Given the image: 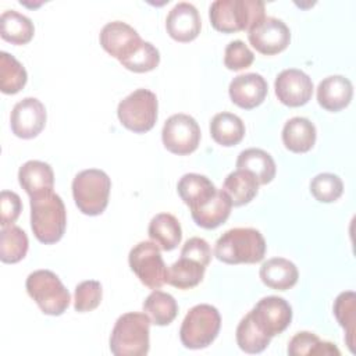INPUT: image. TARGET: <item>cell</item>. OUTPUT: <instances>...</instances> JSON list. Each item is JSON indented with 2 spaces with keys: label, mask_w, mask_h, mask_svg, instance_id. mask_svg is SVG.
<instances>
[{
  "label": "cell",
  "mask_w": 356,
  "mask_h": 356,
  "mask_svg": "<svg viewBox=\"0 0 356 356\" xmlns=\"http://www.w3.org/2000/svg\"><path fill=\"white\" fill-rule=\"evenodd\" d=\"M25 286L28 295L44 314L60 316L70 306L71 298L68 289L50 270H36L31 273Z\"/></svg>",
  "instance_id": "cell-6"
},
{
  "label": "cell",
  "mask_w": 356,
  "mask_h": 356,
  "mask_svg": "<svg viewBox=\"0 0 356 356\" xmlns=\"http://www.w3.org/2000/svg\"><path fill=\"white\" fill-rule=\"evenodd\" d=\"M102 284L95 280L83 281L76 285L74 293V309L79 313L95 310L102 302Z\"/></svg>",
  "instance_id": "cell-38"
},
{
  "label": "cell",
  "mask_w": 356,
  "mask_h": 356,
  "mask_svg": "<svg viewBox=\"0 0 356 356\" xmlns=\"http://www.w3.org/2000/svg\"><path fill=\"white\" fill-rule=\"evenodd\" d=\"M221 327V316L211 305H196L185 316L179 338L188 349H203L211 345Z\"/></svg>",
  "instance_id": "cell-7"
},
{
  "label": "cell",
  "mask_w": 356,
  "mask_h": 356,
  "mask_svg": "<svg viewBox=\"0 0 356 356\" xmlns=\"http://www.w3.org/2000/svg\"><path fill=\"white\" fill-rule=\"evenodd\" d=\"M128 261L139 281L150 289H160L168 280V268L160 248L153 241H142L135 245L129 252Z\"/></svg>",
  "instance_id": "cell-9"
},
{
  "label": "cell",
  "mask_w": 356,
  "mask_h": 356,
  "mask_svg": "<svg viewBox=\"0 0 356 356\" xmlns=\"http://www.w3.org/2000/svg\"><path fill=\"white\" fill-rule=\"evenodd\" d=\"M259 185V181L250 171L236 168L227 175L222 191L231 199L232 206H243L257 195Z\"/></svg>",
  "instance_id": "cell-23"
},
{
  "label": "cell",
  "mask_w": 356,
  "mask_h": 356,
  "mask_svg": "<svg viewBox=\"0 0 356 356\" xmlns=\"http://www.w3.org/2000/svg\"><path fill=\"white\" fill-rule=\"evenodd\" d=\"M157 97L152 90L136 89L122 99L117 107L121 124L136 134L150 131L157 120Z\"/></svg>",
  "instance_id": "cell-8"
},
{
  "label": "cell",
  "mask_w": 356,
  "mask_h": 356,
  "mask_svg": "<svg viewBox=\"0 0 356 356\" xmlns=\"http://www.w3.org/2000/svg\"><path fill=\"white\" fill-rule=\"evenodd\" d=\"M249 314L254 325L271 338L284 332L292 321V307L280 296L260 299Z\"/></svg>",
  "instance_id": "cell-11"
},
{
  "label": "cell",
  "mask_w": 356,
  "mask_h": 356,
  "mask_svg": "<svg viewBox=\"0 0 356 356\" xmlns=\"http://www.w3.org/2000/svg\"><path fill=\"white\" fill-rule=\"evenodd\" d=\"M28 74L24 65L11 54L0 53V89L6 95L18 93L26 83Z\"/></svg>",
  "instance_id": "cell-33"
},
{
  "label": "cell",
  "mask_w": 356,
  "mask_h": 356,
  "mask_svg": "<svg viewBox=\"0 0 356 356\" xmlns=\"http://www.w3.org/2000/svg\"><path fill=\"white\" fill-rule=\"evenodd\" d=\"M250 44L264 56L278 54L291 42V31L282 19L264 17L250 31H248Z\"/></svg>",
  "instance_id": "cell-12"
},
{
  "label": "cell",
  "mask_w": 356,
  "mask_h": 356,
  "mask_svg": "<svg viewBox=\"0 0 356 356\" xmlns=\"http://www.w3.org/2000/svg\"><path fill=\"white\" fill-rule=\"evenodd\" d=\"M266 241L254 228H232L216 242L214 256L227 264H253L263 260Z\"/></svg>",
  "instance_id": "cell-1"
},
{
  "label": "cell",
  "mask_w": 356,
  "mask_h": 356,
  "mask_svg": "<svg viewBox=\"0 0 356 356\" xmlns=\"http://www.w3.org/2000/svg\"><path fill=\"white\" fill-rule=\"evenodd\" d=\"M282 142L293 153H306L316 143V127L305 117L288 120L282 129Z\"/></svg>",
  "instance_id": "cell-22"
},
{
  "label": "cell",
  "mask_w": 356,
  "mask_h": 356,
  "mask_svg": "<svg viewBox=\"0 0 356 356\" xmlns=\"http://www.w3.org/2000/svg\"><path fill=\"white\" fill-rule=\"evenodd\" d=\"M18 181L31 199L53 192L54 174L51 167L40 160H29L18 170Z\"/></svg>",
  "instance_id": "cell-18"
},
{
  "label": "cell",
  "mask_w": 356,
  "mask_h": 356,
  "mask_svg": "<svg viewBox=\"0 0 356 356\" xmlns=\"http://www.w3.org/2000/svg\"><path fill=\"white\" fill-rule=\"evenodd\" d=\"M259 274L264 285L277 291H286L292 288L299 278L296 266L284 257L268 259L261 264Z\"/></svg>",
  "instance_id": "cell-21"
},
{
  "label": "cell",
  "mask_w": 356,
  "mask_h": 356,
  "mask_svg": "<svg viewBox=\"0 0 356 356\" xmlns=\"http://www.w3.org/2000/svg\"><path fill=\"white\" fill-rule=\"evenodd\" d=\"M254 54L242 40H232L227 44L224 53V65L231 71L245 70L252 65Z\"/></svg>",
  "instance_id": "cell-39"
},
{
  "label": "cell",
  "mask_w": 356,
  "mask_h": 356,
  "mask_svg": "<svg viewBox=\"0 0 356 356\" xmlns=\"http://www.w3.org/2000/svg\"><path fill=\"white\" fill-rule=\"evenodd\" d=\"M150 318L146 313L129 312L120 316L110 337V350L115 356H145L149 352Z\"/></svg>",
  "instance_id": "cell-3"
},
{
  "label": "cell",
  "mask_w": 356,
  "mask_h": 356,
  "mask_svg": "<svg viewBox=\"0 0 356 356\" xmlns=\"http://www.w3.org/2000/svg\"><path fill=\"white\" fill-rule=\"evenodd\" d=\"M177 191L184 203L193 209L209 200L217 192V188L206 175L189 172L181 177Z\"/></svg>",
  "instance_id": "cell-25"
},
{
  "label": "cell",
  "mask_w": 356,
  "mask_h": 356,
  "mask_svg": "<svg viewBox=\"0 0 356 356\" xmlns=\"http://www.w3.org/2000/svg\"><path fill=\"white\" fill-rule=\"evenodd\" d=\"M111 181L97 168L78 172L72 181V196L78 209L86 216L102 214L108 204Z\"/></svg>",
  "instance_id": "cell-5"
},
{
  "label": "cell",
  "mask_w": 356,
  "mask_h": 356,
  "mask_svg": "<svg viewBox=\"0 0 356 356\" xmlns=\"http://www.w3.org/2000/svg\"><path fill=\"white\" fill-rule=\"evenodd\" d=\"M261 0H217L211 3L209 17L214 29L222 33L250 31L264 17Z\"/></svg>",
  "instance_id": "cell-2"
},
{
  "label": "cell",
  "mask_w": 356,
  "mask_h": 356,
  "mask_svg": "<svg viewBox=\"0 0 356 356\" xmlns=\"http://www.w3.org/2000/svg\"><path fill=\"white\" fill-rule=\"evenodd\" d=\"M210 135L221 146H235L245 136V124L238 115L222 111L211 118Z\"/></svg>",
  "instance_id": "cell-26"
},
{
  "label": "cell",
  "mask_w": 356,
  "mask_h": 356,
  "mask_svg": "<svg viewBox=\"0 0 356 356\" xmlns=\"http://www.w3.org/2000/svg\"><path fill=\"white\" fill-rule=\"evenodd\" d=\"M228 93L234 104L245 110H252L266 99L267 82L260 74H242L231 81Z\"/></svg>",
  "instance_id": "cell-17"
},
{
  "label": "cell",
  "mask_w": 356,
  "mask_h": 356,
  "mask_svg": "<svg viewBox=\"0 0 356 356\" xmlns=\"http://www.w3.org/2000/svg\"><path fill=\"white\" fill-rule=\"evenodd\" d=\"M0 35L13 44H26L35 33L32 21L15 10H7L0 17Z\"/></svg>",
  "instance_id": "cell-29"
},
{
  "label": "cell",
  "mask_w": 356,
  "mask_h": 356,
  "mask_svg": "<svg viewBox=\"0 0 356 356\" xmlns=\"http://www.w3.org/2000/svg\"><path fill=\"white\" fill-rule=\"evenodd\" d=\"M11 131L22 139L38 136L46 125V108L36 97H25L18 102L10 117Z\"/></svg>",
  "instance_id": "cell-14"
},
{
  "label": "cell",
  "mask_w": 356,
  "mask_h": 356,
  "mask_svg": "<svg viewBox=\"0 0 356 356\" xmlns=\"http://www.w3.org/2000/svg\"><path fill=\"white\" fill-rule=\"evenodd\" d=\"M204 271L206 266L202 263L191 257L181 256L175 263L170 266L167 282L178 289H191L202 282Z\"/></svg>",
  "instance_id": "cell-28"
},
{
  "label": "cell",
  "mask_w": 356,
  "mask_h": 356,
  "mask_svg": "<svg viewBox=\"0 0 356 356\" xmlns=\"http://www.w3.org/2000/svg\"><path fill=\"white\" fill-rule=\"evenodd\" d=\"M231 209L232 202L228 195L222 189H217L209 200L191 209V214L199 227L213 229L227 221L231 214Z\"/></svg>",
  "instance_id": "cell-20"
},
{
  "label": "cell",
  "mask_w": 356,
  "mask_h": 356,
  "mask_svg": "<svg viewBox=\"0 0 356 356\" xmlns=\"http://www.w3.org/2000/svg\"><path fill=\"white\" fill-rule=\"evenodd\" d=\"M150 239L165 252L175 249L182 238L179 221L170 213L156 214L149 224Z\"/></svg>",
  "instance_id": "cell-24"
},
{
  "label": "cell",
  "mask_w": 356,
  "mask_h": 356,
  "mask_svg": "<svg viewBox=\"0 0 356 356\" xmlns=\"http://www.w3.org/2000/svg\"><path fill=\"white\" fill-rule=\"evenodd\" d=\"M200 26L202 21L199 11L193 4L186 1L175 4L165 18L167 33L181 43L196 39L200 33Z\"/></svg>",
  "instance_id": "cell-16"
},
{
  "label": "cell",
  "mask_w": 356,
  "mask_h": 356,
  "mask_svg": "<svg viewBox=\"0 0 356 356\" xmlns=\"http://www.w3.org/2000/svg\"><path fill=\"white\" fill-rule=\"evenodd\" d=\"M161 139L164 147L178 156L195 152L200 142V128L188 114H174L163 125Z\"/></svg>",
  "instance_id": "cell-10"
},
{
  "label": "cell",
  "mask_w": 356,
  "mask_h": 356,
  "mask_svg": "<svg viewBox=\"0 0 356 356\" xmlns=\"http://www.w3.org/2000/svg\"><path fill=\"white\" fill-rule=\"evenodd\" d=\"M334 314L339 325L345 330V341L352 353H355V323H356V296L346 291L337 296L334 302Z\"/></svg>",
  "instance_id": "cell-32"
},
{
  "label": "cell",
  "mask_w": 356,
  "mask_h": 356,
  "mask_svg": "<svg viewBox=\"0 0 356 356\" xmlns=\"http://www.w3.org/2000/svg\"><path fill=\"white\" fill-rule=\"evenodd\" d=\"M278 100L288 107L306 104L313 95V82L302 70L288 68L278 74L274 82Z\"/></svg>",
  "instance_id": "cell-15"
},
{
  "label": "cell",
  "mask_w": 356,
  "mask_h": 356,
  "mask_svg": "<svg viewBox=\"0 0 356 356\" xmlns=\"http://www.w3.org/2000/svg\"><path fill=\"white\" fill-rule=\"evenodd\" d=\"M310 192L316 200L321 203H331L341 197L343 192L342 179L331 172H321L310 182Z\"/></svg>",
  "instance_id": "cell-36"
},
{
  "label": "cell",
  "mask_w": 356,
  "mask_h": 356,
  "mask_svg": "<svg viewBox=\"0 0 356 356\" xmlns=\"http://www.w3.org/2000/svg\"><path fill=\"white\" fill-rule=\"evenodd\" d=\"M102 47L120 63L129 58L143 43L139 33L122 21H113L100 31Z\"/></svg>",
  "instance_id": "cell-13"
},
{
  "label": "cell",
  "mask_w": 356,
  "mask_h": 356,
  "mask_svg": "<svg viewBox=\"0 0 356 356\" xmlns=\"http://www.w3.org/2000/svg\"><path fill=\"white\" fill-rule=\"evenodd\" d=\"M353 96L352 82L342 75L324 78L317 88V102L327 111H339L345 108Z\"/></svg>",
  "instance_id": "cell-19"
},
{
  "label": "cell",
  "mask_w": 356,
  "mask_h": 356,
  "mask_svg": "<svg viewBox=\"0 0 356 356\" xmlns=\"http://www.w3.org/2000/svg\"><path fill=\"white\" fill-rule=\"evenodd\" d=\"M28 236L17 225L3 227L0 232V259L3 263H18L26 256Z\"/></svg>",
  "instance_id": "cell-31"
},
{
  "label": "cell",
  "mask_w": 356,
  "mask_h": 356,
  "mask_svg": "<svg viewBox=\"0 0 356 356\" xmlns=\"http://www.w3.org/2000/svg\"><path fill=\"white\" fill-rule=\"evenodd\" d=\"M181 256H186L191 257L199 263H202L203 266H209L210 260H211V249L209 246V243L199 236H193L189 238L185 245L182 246L181 250Z\"/></svg>",
  "instance_id": "cell-41"
},
{
  "label": "cell",
  "mask_w": 356,
  "mask_h": 356,
  "mask_svg": "<svg viewBox=\"0 0 356 356\" xmlns=\"http://www.w3.org/2000/svg\"><path fill=\"white\" fill-rule=\"evenodd\" d=\"M143 312L156 325H168L174 321L178 313V305L172 295L159 289L153 292L143 302Z\"/></svg>",
  "instance_id": "cell-30"
},
{
  "label": "cell",
  "mask_w": 356,
  "mask_h": 356,
  "mask_svg": "<svg viewBox=\"0 0 356 356\" xmlns=\"http://www.w3.org/2000/svg\"><path fill=\"white\" fill-rule=\"evenodd\" d=\"M160 63V53L159 50L149 42H145L139 46V49L121 64L129 71L142 74L154 70Z\"/></svg>",
  "instance_id": "cell-37"
},
{
  "label": "cell",
  "mask_w": 356,
  "mask_h": 356,
  "mask_svg": "<svg viewBox=\"0 0 356 356\" xmlns=\"http://www.w3.org/2000/svg\"><path fill=\"white\" fill-rule=\"evenodd\" d=\"M271 337L261 332L248 313L238 324L236 343L246 353H260L270 345Z\"/></svg>",
  "instance_id": "cell-35"
},
{
  "label": "cell",
  "mask_w": 356,
  "mask_h": 356,
  "mask_svg": "<svg viewBox=\"0 0 356 356\" xmlns=\"http://www.w3.org/2000/svg\"><path fill=\"white\" fill-rule=\"evenodd\" d=\"M236 168L250 171L260 185H266L275 177V163L270 153L250 147L239 153L236 159Z\"/></svg>",
  "instance_id": "cell-27"
},
{
  "label": "cell",
  "mask_w": 356,
  "mask_h": 356,
  "mask_svg": "<svg viewBox=\"0 0 356 356\" xmlns=\"http://www.w3.org/2000/svg\"><path fill=\"white\" fill-rule=\"evenodd\" d=\"M67 227V211L63 199L51 192L31 199V228L44 245L58 242Z\"/></svg>",
  "instance_id": "cell-4"
},
{
  "label": "cell",
  "mask_w": 356,
  "mask_h": 356,
  "mask_svg": "<svg viewBox=\"0 0 356 356\" xmlns=\"http://www.w3.org/2000/svg\"><path fill=\"white\" fill-rule=\"evenodd\" d=\"M288 355L303 356V355H337L339 356V349L327 341H321L316 334L309 331H300L288 343Z\"/></svg>",
  "instance_id": "cell-34"
},
{
  "label": "cell",
  "mask_w": 356,
  "mask_h": 356,
  "mask_svg": "<svg viewBox=\"0 0 356 356\" xmlns=\"http://www.w3.org/2000/svg\"><path fill=\"white\" fill-rule=\"evenodd\" d=\"M22 210L21 197L11 191H3L0 195V224L1 227L13 225Z\"/></svg>",
  "instance_id": "cell-40"
}]
</instances>
